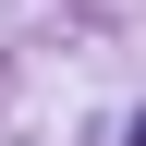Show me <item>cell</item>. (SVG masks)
<instances>
[{
  "label": "cell",
  "mask_w": 146,
  "mask_h": 146,
  "mask_svg": "<svg viewBox=\"0 0 146 146\" xmlns=\"http://www.w3.org/2000/svg\"><path fill=\"white\" fill-rule=\"evenodd\" d=\"M134 146H146V122H134Z\"/></svg>",
  "instance_id": "6da1fadb"
}]
</instances>
